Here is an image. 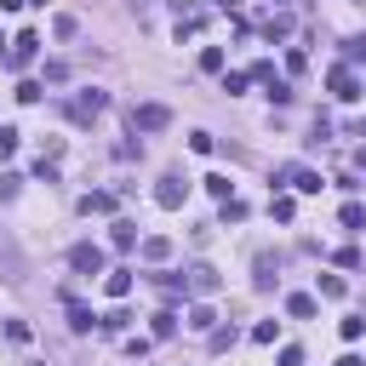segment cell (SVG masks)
Here are the masks:
<instances>
[{
	"label": "cell",
	"instance_id": "cell-1",
	"mask_svg": "<svg viewBox=\"0 0 366 366\" xmlns=\"http://www.w3.org/2000/svg\"><path fill=\"white\" fill-rule=\"evenodd\" d=\"M103 109H109V92H98V86H86V92H75V98H69V120H75V126H92Z\"/></svg>",
	"mask_w": 366,
	"mask_h": 366
},
{
	"label": "cell",
	"instance_id": "cell-10",
	"mask_svg": "<svg viewBox=\"0 0 366 366\" xmlns=\"http://www.w3.org/2000/svg\"><path fill=\"white\" fill-rule=\"evenodd\" d=\"M189 292H201V298L217 292V269H212V263H195V269H189Z\"/></svg>",
	"mask_w": 366,
	"mask_h": 366
},
{
	"label": "cell",
	"instance_id": "cell-7",
	"mask_svg": "<svg viewBox=\"0 0 366 366\" xmlns=\"http://www.w3.org/2000/svg\"><path fill=\"white\" fill-rule=\"evenodd\" d=\"M69 269H75V274H103V246L80 241V246L69 252Z\"/></svg>",
	"mask_w": 366,
	"mask_h": 366
},
{
	"label": "cell",
	"instance_id": "cell-37",
	"mask_svg": "<svg viewBox=\"0 0 366 366\" xmlns=\"http://www.w3.org/2000/svg\"><path fill=\"white\" fill-rule=\"evenodd\" d=\"M355 132H360V137H366V120H360V126H355Z\"/></svg>",
	"mask_w": 366,
	"mask_h": 366
},
{
	"label": "cell",
	"instance_id": "cell-36",
	"mask_svg": "<svg viewBox=\"0 0 366 366\" xmlns=\"http://www.w3.org/2000/svg\"><path fill=\"white\" fill-rule=\"evenodd\" d=\"M355 166H360V172H366V149H360V155H355Z\"/></svg>",
	"mask_w": 366,
	"mask_h": 366
},
{
	"label": "cell",
	"instance_id": "cell-20",
	"mask_svg": "<svg viewBox=\"0 0 366 366\" xmlns=\"http://www.w3.org/2000/svg\"><path fill=\"white\" fill-rule=\"evenodd\" d=\"M18 137H23L18 126H0V160H6V155H18Z\"/></svg>",
	"mask_w": 366,
	"mask_h": 366
},
{
	"label": "cell",
	"instance_id": "cell-6",
	"mask_svg": "<svg viewBox=\"0 0 366 366\" xmlns=\"http://www.w3.org/2000/svg\"><path fill=\"white\" fill-rule=\"evenodd\" d=\"M166 120H172L166 103H137V109H132V132H160Z\"/></svg>",
	"mask_w": 366,
	"mask_h": 366
},
{
	"label": "cell",
	"instance_id": "cell-21",
	"mask_svg": "<svg viewBox=\"0 0 366 366\" xmlns=\"http://www.w3.org/2000/svg\"><path fill=\"white\" fill-rule=\"evenodd\" d=\"M349 286H343V274H320V298H343Z\"/></svg>",
	"mask_w": 366,
	"mask_h": 366
},
{
	"label": "cell",
	"instance_id": "cell-14",
	"mask_svg": "<svg viewBox=\"0 0 366 366\" xmlns=\"http://www.w3.org/2000/svg\"><path fill=\"white\" fill-rule=\"evenodd\" d=\"M286 315H292V320H309V315H315V298H309V292H292V298H286Z\"/></svg>",
	"mask_w": 366,
	"mask_h": 366
},
{
	"label": "cell",
	"instance_id": "cell-3",
	"mask_svg": "<svg viewBox=\"0 0 366 366\" xmlns=\"http://www.w3.org/2000/svg\"><path fill=\"white\" fill-rule=\"evenodd\" d=\"M274 183H292V195H320V189H327L320 172H309V166H281V172H274Z\"/></svg>",
	"mask_w": 366,
	"mask_h": 366
},
{
	"label": "cell",
	"instance_id": "cell-4",
	"mask_svg": "<svg viewBox=\"0 0 366 366\" xmlns=\"http://www.w3.org/2000/svg\"><path fill=\"white\" fill-rule=\"evenodd\" d=\"M183 195H189V183H183L177 172H166V177L155 183V206H166V212H177V206H183Z\"/></svg>",
	"mask_w": 366,
	"mask_h": 366
},
{
	"label": "cell",
	"instance_id": "cell-38",
	"mask_svg": "<svg viewBox=\"0 0 366 366\" xmlns=\"http://www.w3.org/2000/svg\"><path fill=\"white\" fill-rule=\"evenodd\" d=\"M29 6H46V0H29Z\"/></svg>",
	"mask_w": 366,
	"mask_h": 366
},
{
	"label": "cell",
	"instance_id": "cell-23",
	"mask_svg": "<svg viewBox=\"0 0 366 366\" xmlns=\"http://www.w3.org/2000/svg\"><path fill=\"white\" fill-rule=\"evenodd\" d=\"M343 58H349V63L366 58V34H349V40H343Z\"/></svg>",
	"mask_w": 366,
	"mask_h": 366
},
{
	"label": "cell",
	"instance_id": "cell-11",
	"mask_svg": "<svg viewBox=\"0 0 366 366\" xmlns=\"http://www.w3.org/2000/svg\"><path fill=\"white\" fill-rule=\"evenodd\" d=\"M109 241L126 252V246H137V223H126V217H115V229H109Z\"/></svg>",
	"mask_w": 366,
	"mask_h": 366
},
{
	"label": "cell",
	"instance_id": "cell-29",
	"mask_svg": "<svg viewBox=\"0 0 366 366\" xmlns=\"http://www.w3.org/2000/svg\"><path fill=\"white\" fill-rule=\"evenodd\" d=\"M18 103H40V86L34 80H18Z\"/></svg>",
	"mask_w": 366,
	"mask_h": 366
},
{
	"label": "cell",
	"instance_id": "cell-24",
	"mask_svg": "<svg viewBox=\"0 0 366 366\" xmlns=\"http://www.w3.org/2000/svg\"><path fill=\"white\" fill-rule=\"evenodd\" d=\"M360 223H366V206L349 201V206H343V229H360Z\"/></svg>",
	"mask_w": 366,
	"mask_h": 366
},
{
	"label": "cell",
	"instance_id": "cell-26",
	"mask_svg": "<svg viewBox=\"0 0 366 366\" xmlns=\"http://www.w3.org/2000/svg\"><path fill=\"white\" fill-rule=\"evenodd\" d=\"M338 332H343V338H349V343H355V338H360V332H366V315H349V320H343V327H338Z\"/></svg>",
	"mask_w": 366,
	"mask_h": 366
},
{
	"label": "cell",
	"instance_id": "cell-33",
	"mask_svg": "<svg viewBox=\"0 0 366 366\" xmlns=\"http://www.w3.org/2000/svg\"><path fill=\"white\" fill-rule=\"evenodd\" d=\"M281 366H303V349H292V343H286V349H281Z\"/></svg>",
	"mask_w": 366,
	"mask_h": 366
},
{
	"label": "cell",
	"instance_id": "cell-15",
	"mask_svg": "<svg viewBox=\"0 0 366 366\" xmlns=\"http://www.w3.org/2000/svg\"><path fill=\"white\" fill-rule=\"evenodd\" d=\"M269 212H274V223H292V217H298V201H292V195H274Z\"/></svg>",
	"mask_w": 366,
	"mask_h": 366
},
{
	"label": "cell",
	"instance_id": "cell-30",
	"mask_svg": "<svg viewBox=\"0 0 366 366\" xmlns=\"http://www.w3.org/2000/svg\"><path fill=\"white\" fill-rule=\"evenodd\" d=\"M246 217V201H223V223H241Z\"/></svg>",
	"mask_w": 366,
	"mask_h": 366
},
{
	"label": "cell",
	"instance_id": "cell-13",
	"mask_svg": "<svg viewBox=\"0 0 366 366\" xmlns=\"http://www.w3.org/2000/svg\"><path fill=\"white\" fill-rule=\"evenodd\" d=\"M144 258H149V263H166V258H172V241H166V235H149V241H144Z\"/></svg>",
	"mask_w": 366,
	"mask_h": 366
},
{
	"label": "cell",
	"instance_id": "cell-34",
	"mask_svg": "<svg viewBox=\"0 0 366 366\" xmlns=\"http://www.w3.org/2000/svg\"><path fill=\"white\" fill-rule=\"evenodd\" d=\"M338 366H366V360H360V355H343V360H338Z\"/></svg>",
	"mask_w": 366,
	"mask_h": 366
},
{
	"label": "cell",
	"instance_id": "cell-17",
	"mask_svg": "<svg viewBox=\"0 0 366 366\" xmlns=\"http://www.w3.org/2000/svg\"><path fill=\"white\" fill-rule=\"evenodd\" d=\"M212 320H217L212 303H195V309H189V327H195V332H212Z\"/></svg>",
	"mask_w": 366,
	"mask_h": 366
},
{
	"label": "cell",
	"instance_id": "cell-9",
	"mask_svg": "<svg viewBox=\"0 0 366 366\" xmlns=\"http://www.w3.org/2000/svg\"><path fill=\"white\" fill-rule=\"evenodd\" d=\"M80 212H86V217H103V212H115V189H92V195H80Z\"/></svg>",
	"mask_w": 366,
	"mask_h": 366
},
{
	"label": "cell",
	"instance_id": "cell-5",
	"mask_svg": "<svg viewBox=\"0 0 366 366\" xmlns=\"http://www.w3.org/2000/svg\"><path fill=\"white\" fill-rule=\"evenodd\" d=\"M327 86H332V98H338V103H355V98H360V80H355L349 63H338V69L327 75Z\"/></svg>",
	"mask_w": 366,
	"mask_h": 366
},
{
	"label": "cell",
	"instance_id": "cell-22",
	"mask_svg": "<svg viewBox=\"0 0 366 366\" xmlns=\"http://www.w3.org/2000/svg\"><path fill=\"white\" fill-rule=\"evenodd\" d=\"M172 332H177V315L160 309V315H155V338H172Z\"/></svg>",
	"mask_w": 366,
	"mask_h": 366
},
{
	"label": "cell",
	"instance_id": "cell-31",
	"mask_svg": "<svg viewBox=\"0 0 366 366\" xmlns=\"http://www.w3.org/2000/svg\"><path fill=\"white\" fill-rule=\"evenodd\" d=\"M6 338L12 343H29V320H6Z\"/></svg>",
	"mask_w": 366,
	"mask_h": 366
},
{
	"label": "cell",
	"instance_id": "cell-35",
	"mask_svg": "<svg viewBox=\"0 0 366 366\" xmlns=\"http://www.w3.org/2000/svg\"><path fill=\"white\" fill-rule=\"evenodd\" d=\"M217 6H223V12H235V6H241V0H217Z\"/></svg>",
	"mask_w": 366,
	"mask_h": 366
},
{
	"label": "cell",
	"instance_id": "cell-12",
	"mask_svg": "<svg viewBox=\"0 0 366 366\" xmlns=\"http://www.w3.org/2000/svg\"><path fill=\"white\" fill-rule=\"evenodd\" d=\"M103 292H109V298H126V292H132V269H109Z\"/></svg>",
	"mask_w": 366,
	"mask_h": 366
},
{
	"label": "cell",
	"instance_id": "cell-28",
	"mask_svg": "<svg viewBox=\"0 0 366 366\" xmlns=\"http://www.w3.org/2000/svg\"><path fill=\"white\" fill-rule=\"evenodd\" d=\"M18 189H23V177H18V172H6V177H0V201H12Z\"/></svg>",
	"mask_w": 366,
	"mask_h": 366
},
{
	"label": "cell",
	"instance_id": "cell-18",
	"mask_svg": "<svg viewBox=\"0 0 366 366\" xmlns=\"http://www.w3.org/2000/svg\"><path fill=\"white\" fill-rule=\"evenodd\" d=\"M274 338H281V320H258L252 327V343H274Z\"/></svg>",
	"mask_w": 366,
	"mask_h": 366
},
{
	"label": "cell",
	"instance_id": "cell-25",
	"mask_svg": "<svg viewBox=\"0 0 366 366\" xmlns=\"http://www.w3.org/2000/svg\"><path fill=\"white\" fill-rule=\"evenodd\" d=\"M206 189H212L217 201H235V195H229V177H223V172H212V177H206Z\"/></svg>",
	"mask_w": 366,
	"mask_h": 366
},
{
	"label": "cell",
	"instance_id": "cell-27",
	"mask_svg": "<svg viewBox=\"0 0 366 366\" xmlns=\"http://www.w3.org/2000/svg\"><path fill=\"white\" fill-rule=\"evenodd\" d=\"M201 69H206V75H217V69H223V52H217V46H206V52H201Z\"/></svg>",
	"mask_w": 366,
	"mask_h": 366
},
{
	"label": "cell",
	"instance_id": "cell-32",
	"mask_svg": "<svg viewBox=\"0 0 366 366\" xmlns=\"http://www.w3.org/2000/svg\"><path fill=\"white\" fill-rule=\"evenodd\" d=\"M206 343H212V355H217V349H229V343H235V327H223V332H212Z\"/></svg>",
	"mask_w": 366,
	"mask_h": 366
},
{
	"label": "cell",
	"instance_id": "cell-2",
	"mask_svg": "<svg viewBox=\"0 0 366 366\" xmlns=\"http://www.w3.org/2000/svg\"><path fill=\"white\" fill-rule=\"evenodd\" d=\"M0 281H29V258L18 252V241L0 229Z\"/></svg>",
	"mask_w": 366,
	"mask_h": 366
},
{
	"label": "cell",
	"instance_id": "cell-19",
	"mask_svg": "<svg viewBox=\"0 0 366 366\" xmlns=\"http://www.w3.org/2000/svg\"><path fill=\"white\" fill-rule=\"evenodd\" d=\"M98 327H103V332H126V327H132V315H126V309H109Z\"/></svg>",
	"mask_w": 366,
	"mask_h": 366
},
{
	"label": "cell",
	"instance_id": "cell-16",
	"mask_svg": "<svg viewBox=\"0 0 366 366\" xmlns=\"http://www.w3.org/2000/svg\"><path fill=\"white\" fill-rule=\"evenodd\" d=\"M92 320H98V315H92L86 303H69V332H92Z\"/></svg>",
	"mask_w": 366,
	"mask_h": 366
},
{
	"label": "cell",
	"instance_id": "cell-39",
	"mask_svg": "<svg viewBox=\"0 0 366 366\" xmlns=\"http://www.w3.org/2000/svg\"><path fill=\"white\" fill-rule=\"evenodd\" d=\"M29 366H46V360H29Z\"/></svg>",
	"mask_w": 366,
	"mask_h": 366
},
{
	"label": "cell",
	"instance_id": "cell-8",
	"mask_svg": "<svg viewBox=\"0 0 366 366\" xmlns=\"http://www.w3.org/2000/svg\"><path fill=\"white\" fill-rule=\"evenodd\" d=\"M34 52H40V34H29V29H23V34L12 40V52H6V69H23V63H34Z\"/></svg>",
	"mask_w": 366,
	"mask_h": 366
}]
</instances>
